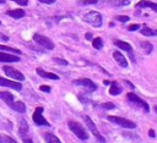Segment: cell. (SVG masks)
Here are the masks:
<instances>
[{
    "label": "cell",
    "mask_w": 157,
    "mask_h": 143,
    "mask_svg": "<svg viewBox=\"0 0 157 143\" xmlns=\"http://www.w3.org/2000/svg\"><path fill=\"white\" fill-rule=\"evenodd\" d=\"M2 71L5 72L6 76H9L10 78H13V79H16V81H18V82H21V81L25 79L23 73L20 72L18 70L11 67V66H4V67H2Z\"/></svg>",
    "instance_id": "ba28073f"
},
{
    "label": "cell",
    "mask_w": 157,
    "mask_h": 143,
    "mask_svg": "<svg viewBox=\"0 0 157 143\" xmlns=\"http://www.w3.org/2000/svg\"><path fill=\"white\" fill-rule=\"evenodd\" d=\"M12 1H15L16 4H18L21 6H26L28 4V0H12Z\"/></svg>",
    "instance_id": "1f68e13d"
},
{
    "label": "cell",
    "mask_w": 157,
    "mask_h": 143,
    "mask_svg": "<svg viewBox=\"0 0 157 143\" xmlns=\"http://www.w3.org/2000/svg\"><path fill=\"white\" fill-rule=\"evenodd\" d=\"M83 120H85V123H86V127L91 131V133L93 134V137L97 139V142L98 143H105V138L99 133V131L97 130V127H96V125L93 123V121L90 119V116H87V115H85L83 116Z\"/></svg>",
    "instance_id": "3957f363"
},
{
    "label": "cell",
    "mask_w": 157,
    "mask_h": 143,
    "mask_svg": "<svg viewBox=\"0 0 157 143\" xmlns=\"http://www.w3.org/2000/svg\"><path fill=\"white\" fill-rule=\"evenodd\" d=\"M101 108L104 109V110H112V109H115V104L108 101V103H103V104H101Z\"/></svg>",
    "instance_id": "4316f807"
},
{
    "label": "cell",
    "mask_w": 157,
    "mask_h": 143,
    "mask_svg": "<svg viewBox=\"0 0 157 143\" xmlns=\"http://www.w3.org/2000/svg\"><path fill=\"white\" fill-rule=\"evenodd\" d=\"M5 2V0H0V4H4Z\"/></svg>",
    "instance_id": "60d3db41"
},
{
    "label": "cell",
    "mask_w": 157,
    "mask_h": 143,
    "mask_svg": "<svg viewBox=\"0 0 157 143\" xmlns=\"http://www.w3.org/2000/svg\"><path fill=\"white\" fill-rule=\"evenodd\" d=\"M140 46L144 49V51H145L146 54H151V53H152V50H153L152 44H151V43H148V42H141V43H140Z\"/></svg>",
    "instance_id": "603a6c76"
},
{
    "label": "cell",
    "mask_w": 157,
    "mask_h": 143,
    "mask_svg": "<svg viewBox=\"0 0 157 143\" xmlns=\"http://www.w3.org/2000/svg\"><path fill=\"white\" fill-rule=\"evenodd\" d=\"M0 99L4 100L7 105H10L11 103L15 101V98H13V95L10 92H0Z\"/></svg>",
    "instance_id": "ac0fdd59"
},
{
    "label": "cell",
    "mask_w": 157,
    "mask_h": 143,
    "mask_svg": "<svg viewBox=\"0 0 157 143\" xmlns=\"http://www.w3.org/2000/svg\"><path fill=\"white\" fill-rule=\"evenodd\" d=\"M153 110H155V111L157 112V105H155V106H153Z\"/></svg>",
    "instance_id": "ab89813d"
},
{
    "label": "cell",
    "mask_w": 157,
    "mask_h": 143,
    "mask_svg": "<svg viewBox=\"0 0 157 143\" xmlns=\"http://www.w3.org/2000/svg\"><path fill=\"white\" fill-rule=\"evenodd\" d=\"M9 16L13 17V18H22L25 16V11L21 10V9H15V10H9L6 12Z\"/></svg>",
    "instance_id": "ffe728a7"
},
{
    "label": "cell",
    "mask_w": 157,
    "mask_h": 143,
    "mask_svg": "<svg viewBox=\"0 0 157 143\" xmlns=\"http://www.w3.org/2000/svg\"><path fill=\"white\" fill-rule=\"evenodd\" d=\"M123 92V88L120 87V84L118 83V82H112V84H110V88H109V94L110 95H118V94H120Z\"/></svg>",
    "instance_id": "e0dca14e"
},
{
    "label": "cell",
    "mask_w": 157,
    "mask_h": 143,
    "mask_svg": "<svg viewBox=\"0 0 157 143\" xmlns=\"http://www.w3.org/2000/svg\"><path fill=\"white\" fill-rule=\"evenodd\" d=\"M42 112H43V108H42V106L36 108V110H34V112H33V115H32V120H33V122H34L36 125H38V126H47V127H49L50 123L43 117Z\"/></svg>",
    "instance_id": "52a82bcc"
},
{
    "label": "cell",
    "mask_w": 157,
    "mask_h": 143,
    "mask_svg": "<svg viewBox=\"0 0 157 143\" xmlns=\"http://www.w3.org/2000/svg\"><path fill=\"white\" fill-rule=\"evenodd\" d=\"M0 24H1V22H0Z\"/></svg>",
    "instance_id": "b9f144b4"
},
{
    "label": "cell",
    "mask_w": 157,
    "mask_h": 143,
    "mask_svg": "<svg viewBox=\"0 0 157 143\" xmlns=\"http://www.w3.org/2000/svg\"><path fill=\"white\" fill-rule=\"evenodd\" d=\"M44 139H45V142H47V143H61V142H60V139H59L55 134L49 133V132L44 133Z\"/></svg>",
    "instance_id": "44dd1931"
},
{
    "label": "cell",
    "mask_w": 157,
    "mask_h": 143,
    "mask_svg": "<svg viewBox=\"0 0 157 143\" xmlns=\"http://www.w3.org/2000/svg\"><path fill=\"white\" fill-rule=\"evenodd\" d=\"M74 84L76 86H82L83 88H86L87 92H94L97 89V84L93 83L90 78H78L74 81Z\"/></svg>",
    "instance_id": "9c48e42d"
},
{
    "label": "cell",
    "mask_w": 157,
    "mask_h": 143,
    "mask_svg": "<svg viewBox=\"0 0 157 143\" xmlns=\"http://www.w3.org/2000/svg\"><path fill=\"white\" fill-rule=\"evenodd\" d=\"M92 45H93V48H94V49L101 50V49L103 48V40H102V38L97 37V38L92 39Z\"/></svg>",
    "instance_id": "cb8c5ba5"
},
{
    "label": "cell",
    "mask_w": 157,
    "mask_h": 143,
    "mask_svg": "<svg viewBox=\"0 0 157 143\" xmlns=\"http://www.w3.org/2000/svg\"><path fill=\"white\" fill-rule=\"evenodd\" d=\"M140 28H141V26H140V24H137V23H135V24H130V26L128 27V29H129V31H131V32L137 31V29H140Z\"/></svg>",
    "instance_id": "4dcf8cb0"
},
{
    "label": "cell",
    "mask_w": 157,
    "mask_h": 143,
    "mask_svg": "<svg viewBox=\"0 0 157 143\" xmlns=\"http://www.w3.org/2000/svg\"><path fill=\"white\" fill-rule=\"evenodd\" d=\"M113 59L117 61V64L119 65V66H121V67H128V61H126V59H125V56L120 53V51H118V50H115L114 53H113Z\"/></svg>",
    "instance_id": "7c38bea8"
},
{
    "label": "cell",
    "mask_w": 157,
    "mask_h": 143,
    "mask_svg": "<svg viewBox=\"0 0 157 143\" xmlns=\"http://www.w3.org/2000/svg\"><path fill=\"white\" fill-rule=\"evenodd\" d=\"M0 86L2 87H9V88H13L16 90H21L22 89V84L17 81H10L7 78H4L0 76Z\"/></svg>",
    "instance_id": "8fae6325"
},
{
    "label": "cell",
    "mask_w": 157,
    "mask_h": 143,
    "mask_svg": "<svg viewBox=\"0 0 157 143\" xmlns=\"http://www.w3.org/2000/svg\"><path fill=\"white\" fill-rule=\"evenodd\" d=\"M18 132H20L21 136H26L27 132H28V123H27V121L23 120V119L20 120V123H18Z\"/></svg>",
    "instance_id": "d6986e66"
},
{
    "label": "cell",
    "mask_w": 157,
    "mask_h": 143,
    "mask_svg": "<svg viewBox=\"0 0 157 143\" xmlns=\"http://www.w3.org/2000/svg\"><path fill=\"white\" fill-rule=\"evenodd\" d=\"M86 39L91 40V39H92V34H91V33H86Z\"/></svg>",
    "instance_id": "74e56055"
},
{
    "label": "cell",
    "mask_w": 157,
    "mask_h": 143,
    "mask_svg": "<svg viewBox=\"0 0 157 143\" xmlns=\"http://www.w3.org/2000/svg\"><path fill=\"white\" fill-rule=\"evenodd\" d=\"M21 59L16 55H11L4 51H0V61L1 62H18Z\"/></svg>",
    "instance_id": "4fadbf2b"
},
{
    "label": "cell",
    "mask_w": 157,
    "mask_h": 143,
    "mask_svg": "<svg viewBox=\"0 0 157 143\" xmlns=\"http://www.w3.org/2000/svg\"><path fill=\"white\" fill-rule=\"evenodd\" d=\"M53 60H54V62H56L58 65H61V66H66V65H67V61H66V60H64V59H60V57H54Z\"/></svg>",
    "instance_id": "83f0119b"
},
{
    "label": "cell",
    "mask_w": 157,
    "mask_h": 143,
    "mask_svg": "<svg viewBox=\"0 0 157 143\" xmlns=\"http://www.w3.org/2000/svg\"><path fill=\"white\" fill-rule=\"evenodd\" d=\"M33 40L36 43H38L40 46H43L44 49H48V50H53L54 49V43L48 37H44V35H42L39 33L33 34Z\"/></svg>",
    "instance_id": "8992f818"
},
{
    "label": "cell",
    "mask_w": 157,
    "mask_h": 143,
    "mask_svg": "<svg viewBox=\"0 0 157 143\" xmlns=\"http://www.w3.org/2000/svg\"><path fill=\"white\" fill-rule=\"evenodd\" d=\"M114 44H115V46H118L119 49H123L124 51H126V53L129 54L130 59L134 61V59H135V55H134L132 48H131V45H130L129 43H126V42H123V40H115V42H114Z\"/></svg>",
    "instance_id": "30bf717a"
},
{
    "label": "cell",
    "mask_w": 157,
    "mask_h": 143,
    "mask_svg": "<svg viewBox=\"0 0 157 143\" xmlns=\"http://www.w3.org/2000/svg\"><path fill=\"white\" fill-rule=\"evenodd\" d=\"M39 89H40L42 92H47V93L50 92V87H49V86H44V84H42V86L39 87Z\"/></svg>",
    "instance_id": "d6a6232c"
},
{
    "label": "cell",
    "mask_w": 157,
    "mask_h": 143,
    "mask_svg": "<svg viewBox=\"0 0 157 143\" xmlns=\"http://www.w3.org/2000/svg\"><path fill=\"white\" fill-rule=\"evenodd\" d=\"M78 2L81 5H92V4H97V0H80Z\"/></svg>",
    "instance_id": "f1b7e54d"
},
{
    "label": "cell",
    "mask_w": 157,
    "mask_h": 143,
    "mask_svg": "<svg viewBox=\"0 0 157 143\" xmlns=\"http://www.w3.org/2000/svg\"><path fill=\"white\" fill-rule=\"evenodd\" d=\"M115 20H118L119 22H128L129 21V17L128 16H123V15H119L115 17Z\"/></svg>",
    "instance_id": "f546056e"
},
{
    "label": "cell",
    "mask_w": 157,
    "mask_h": 143,
    "mask_svg": "<svg viewBox=\"0 0 157 143\" xmlns=\"http://www.w3.org/2000/svg\"><path fill=\"white\" fill-rule=\"evenodd\" d=\"M0 143H16L10 136L6 134H0Z\"/></svg>",
    "instance_id": "484cf974"
},
{
    "label": "cell",
    "mask_w": 157,
    "mask_h": 143,
    "mask_svg": "<svg viewBox=\"0 0 157 143\" xmlns=\"http://www.w3.org/2000/svg\"><path fill=\"white\" fill-rule=\"evenodd\" d=\"M107 119H108V121H110V122H113V123H117V125H119V126L123 127V128L132 130V128L136 127V123H135V122H132V121H130V120H128V119H125V117L109 115V116H107Z\"/></svg>",
    "instance_id": "5b68a950"
},
{
    "label": "cell",
    "mask_w": 157,
    "mask_h": 143,
    "mask_svg": "<svg viewBox=\"0 0 157 143\" xmlns=\"http://www.w3.org/2000/svg\"><path fill=\"white\" fill-rule=\"evenodd\" d=\"M129 4V0H121V1H119V5L121 6V5H128Z\"/></svg>",
    "instance_id": "d590c367"
},
{
    "label": "cell",
    "mask_w": 157,
    "mask_h": 143,
    "mask_svg": "<svg viewBox=\"0 0 157 143\" xmlns=\"http://www.w3.org/2000/svg\"><path fill=\"white\" fill-rule=\"evenodd\" d=\"M125 83H126V84H128V86H130V87H131V88H132V89H134V84H131V83H130V82H129V81H126V82H125Z\"/></svg>",
    "instance_id": "f35d334b"
},
{
    "label": "cell",
    "mask_w": 157,
    "mask_h": 143,
    "mask_svg": "<svg viewBox=\"0 0 157 143\" xmlns=\"http://www.w3.org/2000/svg\"><path fill=\"white\" fill-rule=\"evenodd\" d=\"M83 21L90 23L93 27H101L102 26V15L98 11H90L83 16Z\"/></svg>",
    "instance_id": "277c9868"
},
{
    "label": "cell",
    "mask_w": 157,
    "mask_h": 143,
    "mask_svg": "<svg viewBox=\"0 0 157 143\" xmlns=\"http://www.w3.org/2000/svg\"><path fill=\"white\" fill-rule=\"evenodd\" d=\"M37 73H38L40 77H43V78H48V79H55V81L60 79V77H59L58 75H55V73H53V72L44 71L43 68H37Z\"/></svg>",
    "instance_id": "9a60e30c"
},
{
    "label": "cell",
    "mask_w": 157,
    "mask_h": 143,
    "mask_svg": "<svg viewBox=\"0 0 157 143\" xmlns=\"http://www.w3.org/2000/svg\"><path fill=\"white\" fill-rule=\"evenodd\" d=\"M22 141H23V143H33L28 136H22Z\"/></svg>",
    "instance_id": "836d02e7"
},
{
    "label": "cell",
    "mask_w": 157,
    "mask_h": 143,
    "mask_svg": "<svg viewBox=\"0 0 157 143\" xmlns=\"http://www.w3.org/2000/svg\"><path fill=\"white\" fill-rule=\"evenodd\" d=\"M67 126H69L70 131L74 132V134H75L78 139H81V141H87V139H88V137H90V136H88V132L86 131V128H85L80 122L70 120V121L67 122Z\"/></svg>",
    "instance_id": "6da1fadb"
},
{
    "label": "cell",
    "mask_w": 157,
    "mask_h": 143,
    "mask_svg": "<svg viewBox=\"0 0 157 143\" xmlns=\"http://www.w3.org/2000/svg\"><path fill=\"white\" fill-rule=\"evenodd\" d=\"M9 106H10L12 110H15V111H17V112H20V114H22V112L26 111V105H25L22 101H13V103H11Z\"/></svg>",
    "instance_id": "2e32d148"
},
{
    "label": "cell",
    "mask_w": 157,
    "mask_h": 143,
    "mask_svg": "<svg viewBox=\"0 0 157 143\" xmlns=\"http://www.w3.org/2000/svg\"><path fill=\"white\" fill-rule=\"evenodd\" d=\"M141 34L146 35V37H153V35H157V29H152V28H148V27H142L140 29Z\"/></svg>",
    "instance_id": "7402d4cb"
},
{
    "label": "cell",
    "mask_w": 157,
    "mask_h": 143,
    "mask_svg": "<svg viewBox=\"0 0 157 143\" xmlns=\"http://www.w3.org/2000/svg\"><path fill=\"white\" fill-rule=\"evenodd\" d=\"M148 136H150V137H155V136H156L155 131H153V130H150V131H148Z\"/></svg>",
    "instance_id": "8d00e7d4"
},
{
    "label": "cell",
    "mask_w": 157,
    "mask_h": 143,
    "mask_svg": "<svg viewBox=\"0 0 157 143\" xmlns=\"http://www.w3.org/2000/svg\"><path fill=\"white\" fill-rule=\"evenodd\" d=\"M38 1L42 2V4H47V5H50V4L55 2V0H38Z\"/></svg>",
    "instance_id": "e575fe53"
},
{
    "label": "cell",
    "mask_w": 157,
    "mask_h": 143,
    "mask_svg": "<svg viewBox=\"0 0 157 143\" xmlns=\"http://www.w3.org/2000/svg\"><path fill=\"white\" fill-rule=\"evenodd\" d=\"M126 99H128V101H129L134 108L142 109V110L146 111V112L150 111V106H148V104H147L145 100H142L141 98H139L135 93H132V92L128 93V94H126Z\"/></svg>",
    "instance_id": "7a4b0ae2"
},
{
    "label": "cell",
    "mask_w": 157,
    "mask_h": 143,
    "mask_svg": "<svg viewBox=\"0 0 157 143\" xmlns=\"http://www.w3.org/2000/svg\"><path fill=\"white\" fill-rule=\"evenodd\" d=\"M0 50L10 51V53H15V54H17V55H20V54H21V50L15 49V48H10V46H5V45H0Z\"/></svg>",
    "instance_id": "d4e9b609"
},
{
    "label": "cell",
    "mask_w": 157,
    "mask_h": 143,
    "mask_svg": "<svg viewBox=\"0 0 157 143\" xmlns=\"http://www.w3.org/2000/svg\"><path fill=\"white\" fill-rule=\"evenodd\" d=\"M135 6H136L137 9L150 7V9H152L155 12H157V4H156V2H152V1H148V0H141V1H139Z\"/></svg>",
    "instance_id": "5bb4252c"
}]
</instances>
